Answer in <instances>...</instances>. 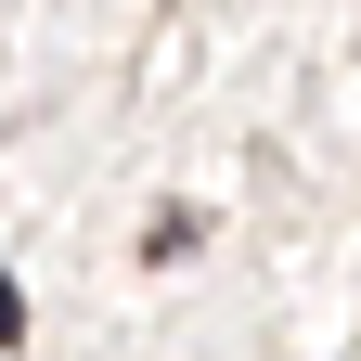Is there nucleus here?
<instances>
[{
	"label": "nucleus",
	"instance_id": "nucleus-1",
	"mask_svg": "<svg viewBox=\"0 0 361 361\" xmlns=\"http://www.w3.org/2000/svg\"><path fill=\"white\" fill-rule=\"evenodd\" d=\"M0 348H26V297H13V271H0Z\"/></svg>",
	"mask_w": 361,
	"mask_h": 361
}]
</instances>
